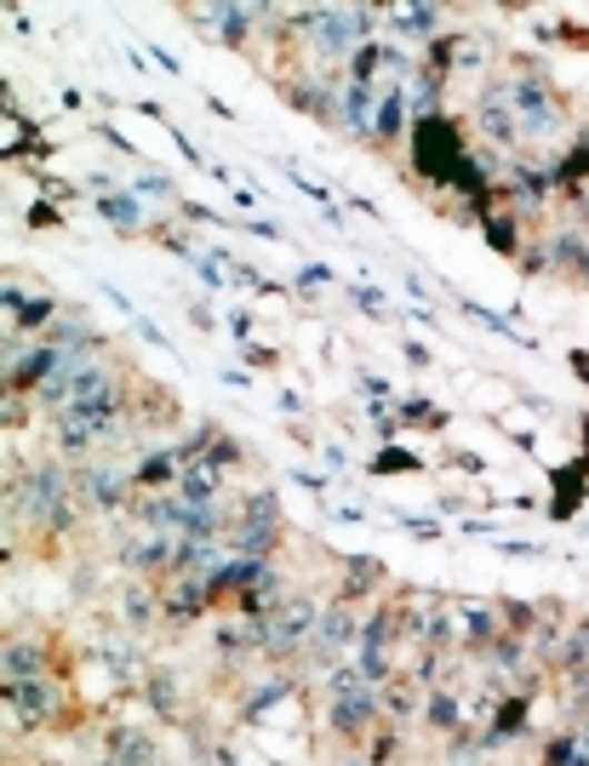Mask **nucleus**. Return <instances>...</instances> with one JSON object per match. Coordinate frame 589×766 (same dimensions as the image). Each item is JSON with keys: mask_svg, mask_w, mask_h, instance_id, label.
<instances>
[{"mask_svg": "<svg viewBox=\"0 0 589 766\" xmlns=\"http://www.w3.org/2000/svg\"><path fill=\"white\" fill-rule=\"evenodd\" d=\"M401 527L418 533V538H441V520H418V515H401Z\"/></svg>", "mask_w": 589, "mask_h": 766, "instance_id": "obj_41", "label": "nucleus"}, {"mask_svg": "<svg viewBox=\"0 0 589 766\" xmlns=\"http://www.w3.org/2000/svg\"><path fill=\"white\" fill-rule=\"evenodd\" d=\"M349 304H356V309H367L372 320H396V315H389V298H383L378 287H349Z\"/></svg>", "mask_w": 589, "mask_h": 766, "instance_id": "obj_32", "label": "nucleus"}, {"mask_svg": "<svg viewBox=\"0 0 589 766\" xmlns=\"http://www.w3.org/2000/svg\"><path fill=\"white\" fill-rule=\"evenodd\" d=\"M23 223L47 235V229H63V212L52 207V200H29V212H23Z\"/></svg>", "mask_w": 589, "mask_h": 766, "instance_id": "obj_33", "label": "nucleus"}, {"mask_svg": "<svg viewBox=\"0 0 589 766\" xmlns=\"http://www.w3.org/2000/svg\"><path fill=\"white\" fill-rule=\"evenodd\" d=\"M281 544H287V527H229L223 533V549L247 555V560H274Z\"/></svg>", "mask_w": 589, "mask_h": 766, "instance_id": "obj_20", "label": "nucleus"}, {"mask_svg": "<svg viewBox=\"0 0 589 766\" xmlns=\"http://www.w3.org/2000/svg\"><path fill=\"white\" fill-rule=\"evenodd\" d=\"M0 693H7L12 738H18V733H52V727H63L69 709H74V693H69V680H63L58 669L23 680V687H0Z\"/></svg>", "mask_w": 589, "mask_h": 766, "instance_id": "obj_3", "label": "nucleus"}, {"mask_svg": "<svg viewBox=\"0 0 589 766\" xmlns=\"http://www.w3.org/2000/svg\"><path fill=\"white\" fill-rule=\"evenodd\" d=\"M401 355H407V367H418V372H423V367H436V360H429V349H423L418 338H407V344H401Z\"/></svg>", "mask_w": 589, "mask_h": 766, "instance_id": "obj_40", "label": "nucleus"}, {"mask_svg": "<svg viewBox=\"0 0 589 766\" xmlns=\"http://www.w3.org/2000/svg\"><path fill=\"white\" fill-rule=\"evenodd\" d=\"M572 727H578V738L589 744V715H583V720H572Z\"/></svg>", "mask_w": 589, "mask_h": 766, "instance_id": "obj_48", "label": "nucleus"}, {"mask_svg": "<svg viewBox=\"0 0 589 766\" xmlns=\"http://www.w3.org/2000/svg\"><path fill=\"white\" fill-rule=\"evenodd\" d=\"M189 320H194L201 332H212V309H207V304H194V309H189Z\"/></svg>", "mask_w": 589, "mask_h": 766, "instance_id": "obj_46", "label": "nucleus"}, {"mask_svg": "<svg viewBox=\"0 0 589 766\" xmlns=\"http://www.w3.org/2000/svg\"><path fill=\"white\" fill-rule=\"evenodd\" d=\"M47 344H52V349H109V338L87 320V309H69V304H63V315L47 327Z\"/></svg>", "mask_w": 589, "mask_h": 766, "instance_id": "obj_15", "label": "nucleus"}, {"mask_svg": "<svg viewBox=\"0 0 589 766\" xmlns=\"http://www.w3.org/2000/svg\"><path fill=\"white\" fill-rule=\"evenodd\" d=\"M567 669H589V618H572L567 629Z\"/></svg>", "mask_w": 589, "mask_h": 766, "instance_id": "obj_30", "label": "nucleus"}, {"mask_svg": "<svg viewBox=\"0 0 589 766\" xmlns=\"http://www.w3.org/2000/svg\"><path fill=\"white\" fill-rule=\"evenodd\" d=\"M418 69H423V58H412L401 40L378 34V40H367V47L356 52V63H349L343 74H349V80H367V87H378V92L389 98V92H407L412 80H418Z\"/></svg>", "mask_w": 589, "mask_h": 766, "instance_id": "obj_7", "label": "nucleus"}, {"mask_svg": "<svg viewBox=\"0 0 589 766\" xmlns=\"http://www.w3.org/2000/svg\"><path fill=\"white\" fill-rule=\"evenodd\" d=\"M132 464H121L109 447L92 452L87 464H74V498H81L87 515H121L132 504Z\"/></svg>", "mask_w": 589, "mask_h": 766, "instance_id": "obj_5", "label": "nucleus"}, {"mask_svg": "<svg viewBox=\"0 0 589 766\" xmlns=\"http://www.w3.org/2000/svg\"><path fill=\"white\" fill-rule=\"evenodd\" d=\"M274 23L292 29L298 52L321 74H343L367 40H378L383 7H274Z\"/></svg>", "mask_w": 589, "mask_h": 766, "instance_id": "obj_1", "label": "nucleus"}, {"mask_svg": "<svg viewBox=\"0 0 589 766\" xmlns=\"http://www.w3.org/2000/svg\"><path fill=\"white\" fill-rule=\"evenodd\" d=\"M34 675H52V635L47 629H12L0 653V687H23Z\"/></svg>", "mask_w": 589, "mask_h": 766, "instance_id": "obj_8", "label": "nucleus"}, {"mask_svg": "<svg viewBox=\"0 0 589 766\" xmlns=\"http://www.w3.org/2000/svg\"><path fill=\"white\" fill-rule=\"evenodd\" d=\"M7 309H12L7 327H18V332H29V338H47V327L63 315V304H58L47 287L23 292V280H18V275H7Z\"/></svg>", "mask_w": 589, "mask_h": 766, "instance_id": "obj_11", "label": "nucleus"}, {"mask_svg": "<svg viewBox=\"0 0 589 766\" xmlns=\"http://www.w3.org/2000/svg\"><path fill=\"white\" fill-rule=\"evenodd\" d=\"M361 624H367V607L332 595L321 624H316V635H309L303 669H338V664H349V658H356V640H361Z\"/></svg>", "mask_w": 589, "mask_h": 766, "instance_id": "obj_6", "label": "nucleus"}, {"mask_svg": "<svg viewBox=\"0 0 589 766\" xmlns=\"http://www.w3.org/2000/svg\"><path fill=\"white\" fill-rule=\"evenodd\" d=\"M161 589V624L167 629H189V624H201L218 600H212V584L201 578V573H178V578H167V584H154Z\"/></svg>", "mask_w": 589, "mask_h": 766, "instance_id": "obj_9", "label": "nucleus"}, {"mask_svg": "<svg viewBox=\"0 0 589 766\" xmlns=\"http://www.w3.org/2000/svg\"><path fill=\"white\" fill-rule=\"evenodd\" d=\"M383 23L396 29L389 40H436V34H447V7H383Z\"/></svg>", "mask_w": 589, "mask_h": 766, "instance_id": "obj_13", "label": "nucleus"}, {"mask_svg": "<svg viewBox=\"0 0 589 766\" xmlns=\"http://www.w3.org/2000/svg\"><path fill=\"white\" fill-rule=\"evenodd\" d=\"M178 212H183L189 223H201V229H207V223H223V218H218L212 207H201V200H178Z\"/></svg>", "mask_w": 589, "mask_h": 766, "instance_id": "obj_37", "label": "nucleus"}, {"mask_svg": "<svg viewBox=\"0 0 589 766\" xmlns=\"http://www.w3.org/2000/svg\"><path fill=\"white\" fill-rule=\"evenodd\" d=\"M498 549H503V555H516V560H538V555H543V544H527V538H503Z\"/></svg>", "mask_w": 589, "mask_h": 766, "instance_id": "obj_39", "label": "nucleus"}, {"mask_svg": "<svg viewBox=\"0 0 589 766\" xmlns=\"http://www.w3.org/2000/svg\"><path fill=\"white\" fill-rule=\"evenodd\" d=\"M292 480L309 487V493H327V475H316V469H292Z\"/></svg>", "mask_w": 589, "mask_h": 766, "instance_id": "obj_43", "label": "nucleus"}, {"mask_svg": "<svg viewBox=\"0 0 589 766\" xmlns=\"http://www.w3.org/2000/svg\"><path fill=\"white\" fill-rule=\"evenodd\" d=\"M34 178H41V195H47V200H74V195H81V183H63V178H52V172H34Z\"/></svg>", "mask_w": 589, "mask_h": 766, "instance_id": "obj_35", "label": "nucleus"}, {"mask_svg": "<svg viewBox=\"0 0 589 766\" xmlns=\"http://www.w3.org/2000/svg\"><path fill=\"white\" fill-rule=\"evenodd\" d=\"M527 229H532V223H527L521 212H509V207H498V212L481 223L487 247H492L498 258H521V252H527Z\"/></svg>", "mask_w": 589, "mask_h": 766, "instance_id": "obj_19", "label": "nucleus"}, {"mask_svg": "<svg viewBox=\"0 0 589 766\" xmlns=\"http://www.w3.org/2000/svg\"><path fill=\"white\" fill-rule=\"evenodd\" d=\"M378 589H396V584H389V573H383V560H372V555L343 560V578H338V595H343V600H356V607H372Z\"/></svg>", "mask_w": 589, "mask_h": 766, "instance_id": "obj_14", "label": "nucleus"}, {"mask_svg": "<svg viewBox=\"0 0 589 766\" xmlns=\"http://www.w3.org/2000/svg\"><path fill=\"white\" fill-rule=\"evenodd\" d=\"M321 452H327V464H332V469H343V464H349V452L338 447V440H327V447H321Z\"/></svg>", "mask_w": 589, "mask_h": 766, "instance_id": "obj_47", "label": "nucleus"}, {"mask_svg": "<svg viewBox=\"0 0 589 766\" xmlns=\"http://www.w3.org/2000/svg\"><path fill=\"white\" fill-rule=\"evenodd\" d=\"M396 412H401V424H418V429H447V407H436L423 395H401Z\"/></svg>", "mask_w": 589, "mask_h": 766, "instance_id": "obj_26", "label": "nucleus"}, {"mask_svg": "<svg viewBox=\"0 0 589 766\" xmlns=\"http://www.w3.org/2000/svg\"><path fill=\"white\" fill-rule=\"evenodd\" d=\"M143 693H149V704H154V720H183V698H178V675H167V669H149V680H143Z\"/></svg>", "mask_w": 589, "mask_h": 766, "instance_id": "obj_25", "label": "nucleus"}, {"mask_svg": "<svg viewBox=\"0 0 589 766\" xmlns=\"http://www.w3.org/2000/svg\"><path fill=\"white\" fill-rule=\"evenodd\" d=\"M132 195H149V200H167V207H178V189H172V178H161V172H143V178H132Z\"/></svg>", "mask_w": 589, "mask_h": 766, "instance_id": "obj_31", "label": "nucleus"}, {"mask_svg": "<svg viewBox=\"0 0 589 766\" xmlns=\"http://www.w3.org/2000/svg\"><path fill=\"white\" fill-rule=\"evenodd\" d=\"M247 367L252 372H274V367H281V355H274L269 344H247Z\"/></svg>", "mask_w": 589, "mask_h": 766, "instance_id": "obj_34", "label": "nucleus"}, {"mask_svg": "<svg viewBox=\"0 0 589 766\" xmlns=\"http://www.w3.org/2000/svg\"><path fill=\"white\" fill-rule=\"evenodd\" d=\"M161 760V744H154L149 727L138 720H109L103 727V760L98 766H154Z\"/></svg>", "mask_w": 589, "mask_h": 766, "instance_id": "obj_10", "label": "nucleus"}, {"mask_svg": "<svg viewBox=\"0 0 589 766\" xmlns=\"http://www.w3.org/2000/svg\"><path fill=\"white\" fill-rule=\"evenodd\" d=\"M407 103H412V120H436V115H447V80H441V74H429V69H418V80L407 87Z\"/></svg>", "mask_w": 589, "mask_h": 766, "instance_id": "obj_22", "label": "nucleus"}, {"mask_svg": "<svg viewBox=\"0 0 589 766\" xmlns=\"http://www.w3.org/2000/svg\"><path fill=\"white\" fill-rule=\"evenodd\" d=\"M321 613H327V600H321V595L292 589V595L281 600V607L269 613V647H263V664H274V669H292V664H303V653H309V635H316Z\"/></svg>", "mask_w": 589, "mask_h": 766, "instance_id": "obj_4", "label": "nucleus"}, {"mask_svg": "<svg viewBox=\"0 0 589 766\" xmlns=\"http://www.w3.org/2000/svg\"><path fill=\"white\" fill-rule=\"evenodd\" d=\"M321 698H327V733H332L338 744H356V749H361V744L383 727V698H378V687H372L356 664L327 669Z\"/></svg>", "mask_w": 589, "mask_h": 766, "instance_id": "obj_2", "label": "nucleus"}, {"mask_svg": "<svg viewBox=\"0 0 589 766\" xmlns=\"http://www.w3.org/2000/svg\"><path fill=\"white\" fill-rule=\"evenodd\" d=\"M378 698H383V720H412V715H423V704H429V687L418 675H396L389 687H378Z\"/></svg>", "mask_w": 589, "mask_h": 766, "instance_id": "obj_17", "label": "nucleus"}, {"mask_svg": "<svg viewBox=\"0 0 589 766\" xmlns=\"http://www.w3.org/2000/svg\"><path fill=\"white\" fill-rule=\"evenodd\" d=\"M98 212L114 223V235H143V223H149L132 189H114V195H103V200H98Z\"/></svg>", "mask_w": 589, "mask_h": 766, "instance_id": "obj_24", "label": "nucleus"}, {"mask_svg": "<svg viewBox=\"0 0 589 766\" xmlns=\"http://www.w3.org/2000/svg\"><path fill=\"white\" fill-rule=\"evenodd\" d=\"M207 464H218V469L229 475V469H241V464H247V447H241V440H234L229 429H218V435H212V447H207Z\"/></svg>", "mask_w": 589, "mask_h": 766, "instance_id": "obj_28", "label": "nucleus"}, {"mask_svg": "<svg viewBox=\"0 0 589 766\" xmlns=\"http://www.w3.org/2000/svg\"><path fill=\"white\" fill-rule=\"evenodd\" d=\"M447 464H452V469H463V475H487V458H476V452H452Z\"/></svg>", "mask_w": 589, "mask_h": 766, "instance_id": "obj_42", "label": "nucleus"}, {"mask_svg": "<svg viewBox=\"0 0 589 766\" xmlns=\"http://www.w3.org/2000/svg\"><path fill=\"white\" fill-rule=\"evenodd\" d=\"M183 452L178 447H149L138 464H132V487L138 493H172L178 487V480H183Z\"/></svg>", "mask_w": 589, "mask_h": 766, "instance_id": "obj_12", "label": "nucleus"}, {"mask_svg": "<svg viewBox=\"0 0 589 766\" xmlns=\"http://www.w3.org/2000/svg\"><path fill=\"white\" fill-rule=\"evenodd\" d=\"M561 680V709H567V720H583L589 715V669H567V675H556Z\"/></svg>", "mask_w": 589, "mask_h": 766, "instance_id": "obj_27", "label": "nucleus"}, {"mask_svg": "<svg viewBox=\"0 0 589 766\" xmlns=\"http://www.w3.org/2000/svg\"><path fill=\"white\" fill-rule=\"evenodd\" d=\"M241 229H252V235H263V240H287L281 229H274V223H263V218H252V223H241Z\"/></svg>", "mask_w": 589, "mask_h": 766, "instance_id": "obj_45", "label": "nucleus"}, {"mask_svg": "<svg viewBox=\"0 0 589 766\" xmlns=\"http://www.w3.org/2000/svg\"><path fill=\"white\" fill-rule=\"evenodd\" d=\"M549 493H556L549 515H556V520H572V515H578V504H583V493H589V464H583V458L561 464L556 475H549Z\"/></svg>", "mask_w": 589, "mask_h": 766, "instance_id": "obj_16", "label": "nucleus"}, {"mask_svg": "<svg viewBox=\"0 0 589 766\" xmlns=\"http://www.w3.org/2000/svg\"><path fill=\"white\" fill-rule=\"evenodd\" d=\"M327 280H332L327 263H303V269H298V292H316V287H327Z\"/></svg>", "mask_w": 589, "mask_h": 766, "instance_id": "obj_36", "label": "nucleus"}, {"mask_svg": "<svg viewBox=\"0 0 589 766\" xmlns=\"http://www.w3.org/2000/svg\"><path fill=\"white\" fill-rule=\"evenodd\" d=\"M538 766H589V744L578 738V727L567 720L561 733H549L543 738V755H538Z\"/></svg>", "mask_w": 589, "mask_h": 766, "instance_id": "obj_23", "label": "nucleus"}, {"mask_svg": "<svg viewBox=\"0 0 589 766\" xmlns=\"http://www.w3.org/2000/svg\"><path fill=\"white\" fill-rule=\"evenodd\" d=\"M229 332L241 338V344H252V332H258V315H252V309H241V315H229Z\"/></svg>", "mask_w": 589, "mask_h": 766, "instance_id": "obj_38", "label": "nucleus"}, {"mask_svg": "<svg viewBox=\"0 0 589 766\" xmlns=\"http://www.w3.org/2000/svg\"><path fill=\"white\" fill-rule=\"evenodd\" d=\"M423 469V458L418 452H401V447H383L378 458H372V475H418Z\"/></svg>", "mask_w": 589, "mask_h": 766, "instance_id": "obj_29", "label": "nucleus"}, {"mask_svg": "<svg viewBox=\"0 0 589 766\" xmlns=\"http://www.w3.org/2000/svg\"><path fill=\"white\" fill-rule=\"evenodd\" d=\"M149 58H154V63H161V69H167V74H178V58H172V52H167V47H154V40H149Z\"/></svg>", "mask_w": 589, "mask_h": 766, "instance_id": "obj_44", "label": "nucleus"}, {"mask_svg": "<svg viewBox=\"0 0 589 766\" xmlns=\"http://www.w3.org/2000/svg\"><path fill=\"white\" fill-rule=\"evenodd\" d=\"M487 727H492L503 744H521V738L532 733V693H509V698H498L492 715H487Z\"/></svg>", "mask_w": 589, "mask_h": 766, "instance_id": "obj_18", "label": "nucleus"}, {"mask_svg": "<svg viewBox=\"0 0 589 766\" xmlns=\"http://www.w3.org/2000/svg\"><path fill=\"white\" fill-rule=\"evenodd\" d=\"M229 527H287L281 498H274L269 487H258V493H241V498H234V520H229Z\"/></svg>", "mask_w": 589, "mask_h": 766, "instance_id": "obj_21", "label": "nucleus"}]
</instances>
